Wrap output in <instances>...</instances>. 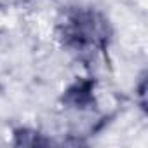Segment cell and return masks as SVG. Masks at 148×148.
I'll return each mask as SVG.
<instances>
[{"label": "cell", "mask_w": 148, "mask_h": 148, "mask_svg": "<svg viewBox=\"0 0 148 148\" xmlns=\"http://www.w3.org/2000/svg\"><path fill=\"white\" fill-rule=\"evenodd\" d=\"M56 38L66 51L80 58H96L110 45V21L91 5H68L58 14Z\"/></svg>", "instance_id": "obj_1"}, {"label": "cell", "mask_w": 148, "mask_h": 148, "mask_svg": "<svg viewBox=\"0 0 148 148\" xmlns=\"http://www.w3.org/2000/svg\"><path fill=\"white\" fill-rule=\"evenodd\" d=\"M63 103L68 108L87 110L94 103V82L89 79L75 80L63 94Z\"/></svg>", "instance_id": "obj_2"}, {"label": "cell", "mask_w": 148, "mask_h": 148, "mask_svg": "<svg viewBox=\"0 0 148 148\" xmlns=\"http://www.w3.org/2000/svg\"><path fill=\"white\" fill-rule=\"evenodd\" d=\"M14 136H16V141H14L16 145L37 146V145H49V143H51V139H44L38 131H35V129H26V127L18 129V131L14 132Z\"/></svg>", "instance_id": "obj_3"}]
</instances>
